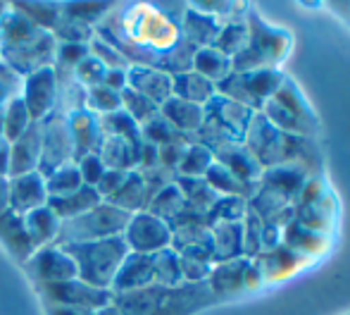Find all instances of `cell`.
<instances>
[{"mask_svg": "<svg viewBox=\"0 0 350 315\" xmlns=\"http://www.w3.org/2000/svg\"><path fill=\"white\" fill-rule=\"evenodd\" d=\"M22 101L33 122H43L57 110V75L55 67L31 72L22 79Z\"/></svg>", "mask_w": 350, "mask_h": 315, "instance_id": "cell-10", "label": "cell"}, {"mask_svg": "<svg viewBox=\"0 0 350 315\" xmlns=\"http://www.w3.org/2000/svg\"><path fill=\"white\" fill-rule=\"evenodd\" d=\"M126 88L146 96L155 105H162L172 98V75L162 70H152V67L131 65L126 70Z\"/></svg>", "mask_w": 350, "mask_h": 315, "instance_id": "cell-15", "label": "cell"}, {"mask_svg": "<svg viewBox=\"0 0 350 315\" xmlns=\"http://www.w3.org/2000/svg\"><path fill=\"white\" fill-rule=\"evenodd\" d=\"M10 179V210L27 215L31 210L48 203L46 177L41 172H27V175L8 177Z\"/></svg>", "mask_w": 350, "mask_h": 315, "instance_id": "cell-11", "label": "cell"}, {"mask_svg": "<svg viewBox=\"0 0 350 315\" xmlns=\"http://www.w3.org/2000/svg\"><path fill=\"white\" fill-rule=\"evenodd\" d=\"M55 53H57V38L51 32H43L41 29L29 41L0 51V60L24 79L27 75H31V72L46 70V67L55 65Z\"/></svg>", "mask_w": 350, "mask_h": 315, "instance_id": "cell-5", "label": "cell"}, {"mask_svg": "<svg viewBox=\"0 0 350 315\" xmlns=\"http://www.w3.org/2000/svg\"><path fill=\"white\" fill-rule=\"evenodd\" d=\"M67 122H70V134H72V149H74V162L81 160L83 155L98 153L103 146V129L100 122H98V115L88 110H79L67 115Z\"/></svg>", "mask_w": 350, "mask_h": 315, "instance_id": "cell-14", "label": "cell"}, {"mask_svg": "<svg viewBox=\"0 0 350 315\" xmlns=\"http://www.w3.org/2000/svg\"><path fill=\"white\" fill-rule=\"evenodd\" d=\"M150 201H152V191H150V179H148V175L141 170H131L129 175L124 177L120 189L107 199V203L117 205V208L124 210V213L134 215V213H141V210H148Z\"/></svg>", "mask_w": 350, "mask_h": 315, "instance_id": "cell-16", "label": "cell"}, {"mask_svg": "<svg viewBox=\"0 0 350 315\" xmlns=\"http://www.w3.org/2000/svg\"><path fill=\"white\" fill-rule=\"evenodd\" d=\"M96 34L126 58L129 65L152 67L167 75L184 72L186 60L179 55L186 38L181 24L152 3H112L110 12L98 22Z\"/></svg>", "mask_w": 350, "mask_h": 315, "instance_id": "cell-1", "label": "cell"}, {"mask_svg": "<svg viewBox=\"0 0 350 315\" xmlns=\"http://www.w3.org/2000/svg\"><path fill=\"white\" fill-rule=\"evenodd\" d=\"M110 8L112 3H62V17L96 29L98 22L110 12Z\"/></svg>", "mask_w": 350, "mask_h": 315, "instance_id": "cell-28", "label": "cell"}, {"mask_svg": "<svg viewBox=\"0 0 350 315\" xmlns=\"http://www.w3.org/2000/svg\"><path fill=\"white\" fill-rule=\"evenodd\" d=\"M200 284H181V287H160L150 284L146 289L115 297V306L122 315H191L200 306Z\"/></svg>", "mask_w": 350, "mask_h": 315, "instance_id": "cell-2", "label": "cell"}, {"mask_svg": "<svg viewBox=\"0 0 350 315\" xmlns=\"http://www.w3.org/2000/svg\"><path fill=\"white\" fill-rule=\"evenodd\" d=\"M122 110H124L139 127H143L146 122L155 120V117L160 115V105H155L152 101H148L146 96L131 91V88L122 91Z\"/></svg>", "mask_w": 350, "mask_h": 315, "instance_id": "cell-27", "label": "cell"}, {"mask_svg": "<svg viewBox=\"0 0 350 315\" xmlns=\"http://www.w3.org/2000/svg\"><path fill=\"white\" fill-rule=\"evenodd\" d=\"M62 249L72 255L74 265H77V277L81 282L96 289H107V292H110L112 279H115L122 260L129 255V246L124 244L122 236L86 241V244H70Z\"/></svg>", "mask_w": 350, "mask_h": 315, "instance_id": "cell-3", "label": "cell"}, {"mask_svg": "<svg viewBox=\"0 0 350 315\" xmlns=\"http://www.w3.org/2000/svg\"><path fill=\"white\" fill-rule=\"evenodd\" d=\"M33 125L31 115H29L27 105H24L22 96H14L8 105L0 112V129H3V139L5 141H17L29 127Z\"/></svg>", "mask_w": 350, "mask_h": 315, "instance_id": "cell-21", "label": "cell"}, {"mask_svg": "<svg viewBox=\"0 0 350 315\" xmlns=\"http://www.w3.org/2000/svg\"><path fill=\"white\" fill-rule=\"evenodd\" d=\"M98 203H103L100 194H98L93 186H86V184L70 196H62V199H48V208L57 215L60 223H65V220H74V218H79V215L88 213V210H93Z\"/></svg>", "mask_w": 350, "mask_h": 315, "instance_id": "cell-19", "label": "cell"}, {"mask_svg": "<svg viewBox=\"0 0 350 315\" xmlns=\"http://www.w3.org/2000/svg\"><path fill=\"white\" fill-rule=\"evenodd\" d=\"M103 86L122 93L126 88V70H107L105 79H103Z\"/></svg>", "mask_w": 350, "mask_h": 315, "instance_id": "cell-36", "label": "cell"}, {"mask_svg": "<svg viewBox=\"0 0 350 315\" xmlns=\"http://www.w3.org/2000/svg\"><path fill=\"white\" fill-rule=\"evenodd\" d=\"M88 51H91V55L96 58L105 70H129L131 67L129 62H126V58L122 55L117 48H112L105 38L98 36V34L91 38V43H88Z\"/></svg>", "mask_w": 350, "mask_h": 315, "instance_id": "cell-30", "label": "cell"}, {"mask_svg": "<svg viewBox=\"0 0 350 315\" xmlns=\"http://www.w3.org/2000/svg\"><path fill=\"white\" fill-rule=\"evenodd\" d=\"M136 146L139 144L117 139V136H105L98 155L105 162L107 170L131 172V170H136Z\"/></svg>", "mask_w": 350, "mask_h": 315, "instance_id": "cell-20", "label": "cell"}, {"mask_svg": "<svg viewBox=\"0 0 350 315\" xmlns=\"http://www.w3.org/2000/svg\"><path fill=\"white\" fill-rule=\"evenodd\" d=\"M172 232L174 229H172L170 223L148 213V210H141V213H134L129 218V225H126L122 239L129 246L131 253L155 255L157 251H165L172 246Z\"/></svg>", "mask_w": 350, "mask_h": 315, "instance_id": "cell-8", "label": "cell"}, {"mask_svg": "<svg viewBox=\"0 0 350 315\" xmlns=\"http://www.w3.org/2000/svg\"><path fill=\"white\" fill-rule=\"evenodd\" d=\"M74 162V149H72V134L67 115L55 110L41 122V160L38 170L43 177L55 172L57 167Z\"/></svg>", "mask_w": 350, "mask_h": 315, "instance_id": "cell-6", "label": "cell"}, {"mask_svg": "<svg viewBox=\"0 0 350 315\" xmlns=\"http://www.w3.org/2000/svg\"><path fill=\"white\" fill-rule=\"evenodd\" d=\"M91 55L88 51V43H57V53H55V70L62 72H74V67L81 60Z\"/></svg>", "mask_w": 350, "mask_h": 315, "instance_id": "cell-31", "label": "cell"}, {"mask_svg": "<svg viewBox=\"0 0 350 315\" xmlns=\"http://www.w3.org/2000/svg\"><path fill=\"white\" fill-rule=\"evenodd\" d=\"M160 115L170 122L172 129H196L203 120V110L200 105H193V103H186L181 98L172 96L170 101H165L160 105Z\"/></svg>", "mask_w": 350, "mask_h": 315, "instance_id": "cell-22", "label": "cell"}, {"mask_svg": "<svg viewBox=\"0 0 350 315\" xmlns=\"http://www.w3.org/2000/svg\"><path fill=\"white\" fill-rule=\"evenodd\" d=\"M98 122H100L103 136H117V139L131 141V144L141 141V127L124 110H115L110 115L98 117Z\"/></svg>", "mask_w": 350, "mask_h": 315, "instance_id": "cell-26", "label": "cell"}, {"mask_svg": "<svg viewBox=\"0 0 350 315\" xmlns=\"http://www.w3.org/2000/svg\"><path fill=\"white\" fill-rule=\"evenodd\" d=\"M10 210V179L0 177V215Z\"/></svg>", "mask_w": 350, "mask_h": 315, "instance_id": "cell-38", "label": "cell"}, {"mask_svg": "<svg viewBox=\"0 0 350 315\" xmlns=\"http://www.w3.org/2000/svg\"><path fill=\"white\" fill-rule=\"evenodd\" d=\"M152 284H160V287H181L184 284L179 253L172 246L152 255Z\"/></svg>", "mask_w": 350, "mask_h": 315, "instance_id": "cell-23", "label": "cell"}, {"mask_svg": "<svg viewBox=\"0 0 350 315\" xmlns=\"http://www.w3.org/2000/svg\"><path fill=\"white\" fill-rule=\"evenodd\" d=\"M77 167L79 172H81V179L86 186H93L96 189L98 181L103 179V175L107 172L105 162L100 160V155L98 153H91V155H83L81 160H77Z\"/></svg>", "mask_w": 350, "mask_h": 315, "instance_id": "cell-34", "label": "cell"}, {"mask_svg": "<svg viewBox=\"0 0 350 315\" xmlns=\"http://www.w3.org/2000/svg\"><path fill=\"white\" fill-rule=\"evenodd\" d=\"M43 306V313L46 315H88L83 311H77V308H70V306H55V303H41Z\"/></svg>", "mask_w": 350, "mask_h": 315, "instance_id": "cell-37", "label": "cell"}, {"mask_svg": "<svg viewBox=\"0 0 350 315\" xmlns=\"http://www.w3.org/2000/svg\"><path fill=\"white\" fill-rule=\"evenodd\" d=\"M88 315H122V311L115 306V301H112V303H107V306L98 308V311H91Z\"/></svg>", "mask_w": 350, "mask_h": 315, "instance_id": "cell-39", "label": "cell"}, {"mask_svg": "<svg viewBox=\"0 0 350 315\" xmlns=\"http://www.w3.org/2000/svg\"><path fill=\"white\" fill-rule=\"evenodd\" d=\"M22 93V77L17 72H12L3 60H0V112L3 108L12 101L14 96Z\"/></svg>", "mask_w": 350, "mask_h": 315, "instance_id": "cell-33", "label": "cell"}, {"mask_svg": "<svg viewBox=\"0 0 350 315\" xmlns=\"http://www.w3.org/2000/svg\"><path fill=\"white\" fill-rule=\"evenodd\" d=\"M129 175V172H117V170H107L105 175H103V179L98 181L96 191L100 194L103 201H107L112 194H115L117 189L122 186V181H124V177Z\"/></svg>", "mask_w": 350, "mask_h": 315, "instance_id": "cell-35", "label": "cell"}, {"mask_svg": "<svg viewBox=\"0 0 350 315\" xmlns=\"http://www.w3.org/2000/svg\"><path fill=\"white\" fill-rule=\"evenodd\" d=\"M129 213L120 210L117 205L98 203L93 210L79 215L74 220L60 223V234H57V246H70V244H86V241H100L112 239V236H122L129 225Z\"/></svg>", "mask_w": 350, "mask_h": 315, "instance_id": "cell-4", "label": "cell"}, {"mask_svg": "<svg viewBox=\"0 0 350 315\" xmlns=\"http://www.w3.org/2000/svg\"><path fill=\"white\" fill-rule=\"evenodd\" d=\"M36 297L41 299V303H55V306H70L77 311L91 313L98 308L112 303V292L107 289H96L91 284L81 282L79 277L67 279L60 284H51V287L36 289Z\"/></svg>", "mask_w": 350, "mask_h": 315, "instance_id": "cell-9", "label": "cell"}, {"mask_svg": "<svg viewBox=\"0 0 350 315\" xmlns=\"http://www.w3.org/2000/svg\"><path fill=\"white\" fill-rule=\"evenodd\" d=\"M152 284V255L131 253L122 260L120 270H117L115 279H112V297H122V294H131L146 289Z\"/></svg>", "mask_w": 350, "mask_h": 315, "instance_id": "cell-12", "label": "cell"}, {"mask_svg": "<svg viewBox=\"0 0 350 315\" xmlns=\"http://www.w3.org/2000/svg\"><path fill=\"white\" fill-rule=\"evenodd\" d=\"M86 110L98 117L110 115V112H115V110H122V93L103 86V84L100 86L86 88Z\"/></svg>", "mask_w": 350, "mask_h": 315, "instance_id": "cell-29", "label": "cell"}, {"mask_svg": "<svg viewBox=\"0 0 350 315\" xmlns=\"http://www.w3.org/2000/svg\"><path fill=\"white\" fill-rule=\"evenodd\" d=\"M10 10V3H0V19H3V14Z\"/></svg>", "mask_w": 350, "mask_h": 315, "instance_id": "cell-40", "label": "cell"}, {"mask_svg": "<svg viewBox=\"0 0 350 315\" xmlns=\"http://www.w3.org/2000/svg\"><path fill=\"white\" fill-rule=\"evenodd\" d=\"M0 246L5 249V253L22 268L29 258L33 255V244L24 227V215L14 213V210H5L0 215Z\"/></svg>", "mask_w": 350, "mask_h": 315, "instance_id": "cell-13", "label": "cell"}, {"mask_svg": "<svg viewBox=\"0 0 350 315\" xmlns=\"http://www.w3.org/2000/svg\"><path fill=\"white\" fill-rule=\"evenodd\" d=\"M41 160V122H33L17 141L10 144V177L38 170Z\"/></svg>", "mask_w": 350, "mask_h": 315, "instance_id": "cell-17", "label": "cell"}, {"mask_svg": "<svg viewBox=\"0 0 350 315\" xmlns=\"http://www.w3.org/2000/svg\"><path fill=\"white\" fill-rule=\"evenodd\" d=\"M83 186L81 172H79L77 162H70V165L57 167L55 172L46 177V191L48 199H62V196H70L77 189Z\"/></svg>", "mask_w": 350, "mask_h": 315, "instance_id": "cell-25", "label": "cell"}, {"mask_svg": "<svg viewBox=\"0 0 350 315\" xmlns=\"http://www.w3.org/2000/svg\"><path fill=\"white\" fill-rule=\"evenodd\" d=\"M24 227H27V234L31 239L33 249H43V246H53L57 241L60 220H57V215L46 203L24 215Z\"/></svg>", "mask_w": 350, "mask_h": 315, "instance_id": "cell-18", "label": "cell"}, {"mask_svg": "<svg viewBox=\"0 0 350 315\" xmlns=\"http://www.w3.org/2000/svg\"><path fill=\"white\" fill-rule=\"evenodd\" d=\"M12 8L19 14H24L33 27L51 34L55 32L62 14V3H12Z\"/></svg>", "mask_w": 350, "mask_h": 315, "instance_id": "cell-24", "label": "cell"}, {"mask_svg": "<svg viewBox=\"0 0 350 315\" xmlns=\"http://www.w3.org/2000/svg\"><path fill=\"white\" fill-rule=\"evenodd\" d=\"M22 270L27 273L33 289L51 287V284H60L77 277V265H74L72 255L57 244L36 249L31 258L22 265Z\"/></svg>", "mask_w": 350, "mask_h": 315, "instance_id": "cell-7", "label": "cell"}, {"mask_svg": "<svg viewBox=\"0 0 350 315\" xmlns=\"http://www.w3.org/2000/svg\"><path fill=\"white\" fill-rule=\"evenodd\" d=\"M105 67L96 60L93 55H88L86 60H81L77 67H74V79L81 84L83 88H91V86H100L103 79H105Z\"/></svg>", "mask_w": 350, "mask_h": 315, "instance_id": "cell-32", "label": "cell"}]
</instances>
